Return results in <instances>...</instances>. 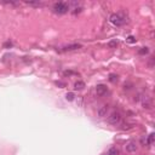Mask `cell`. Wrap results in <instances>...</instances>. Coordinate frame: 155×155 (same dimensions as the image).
<instances>
[{
	"instance_id": "cell-5",
	"label": "cell",
	"mask_w": 155,
	"mask_h": 155,
	"mask_svg": "<svg viewBox=\"0 0 155 155\" xmlns=\"http://www.w3.org/2000/svg\"><path fill=\"white\" fill-rule=\"evenodd\" d=\"M107 91H108V87H107L106 85H103V84H99V85L96 86V93H97L98 96L106 95Z\"/></svg>"
},
{
	"instance_id": "cell-15",
	"label": "cell",
	"mask_w": 155,
	"mask_h": 155,
	"mask_svg": "<svg viewBox=\"0 0 155 155\" xmlns=\"http://www.w3.org/2000/svg\"><path fill=\"white\" fill-rule=\"evenodd\" d=\"M126 41L127 43H130V44H135L136 43V39H135V36H132V35H130L129 38L126 39Z\"/></svg>"
},
{
	"instance_id": "cell-2",
	"label": "cell",
	"mask_w": 155,
	"mask_h": 155,
	"mask_svg": "<svg viewBox=\"0 0 155 155\" xmlns=\"http://www.w3.org/2000/svg\"><path fill=\"white\" fill-rule=\"evenodd\" d=\"M68 10H69V6L67 5L66 3H56L53 5V12L55 13H58V15H63V13L68 12Z\"/></svg>"
},
{
	"instance_id": "cell-11",
	"label": "cell",
	"mask_w": 155,
	"mask_h": 155,
	"mask_svg": "<svg viewBox=\"0 0 155 155\" xmlns=\"http://www.w3.org/2000/svg\"><path fill=\"white\" fill-rule=\"evenodd\" d=\"M74 98H75V95L73 93V92H68L66 95V99H67V101H74Z\"/></svg>"
},
{
	"instance_id": "cell-19",
	"label": "cell",
	"mask_w": 155,
	"mask_h": 155,
	"mask_svg": "<svg viewBox=\"0 0 155 155\" xmlns=\"http://www.w3.org/2000/svg\"><path fill=\"white\" fill-rule=\"evenodd\" d=\"M7 46H11V43H6L5 44V47H7Z\"/></svg>"
},
{
	"instance_id": "cell-6",
	"label": "cell",
	"mask_w": 155,
	"mask_h": 155,
	"mask_svg": "<svg viewBox=\"0 0 155 155\" xmlns=\"http://www.w3.org/2000/svg\"><path fill=\"white\" fill-rule=\"evenodd\" d=\"M78 49H81L80 44H69V45H66V46L62 47L63 51H75Z\"/></svg>"
},
{
	"instance_id": "cell-4",
	"label": "cell",
	"mask_w": 155,
	"mask_h": 155,
	"mask_svg": "<svg viewBox=\"0 0 155 155\" xmlns=\"http://www.w3.org/2000/svg\"><path fill=\"white\" fill-rule=\"evenodd\" d=\"M125 149H126V152H129V153H135L136 150H137V143H136L135 141H130L129 143H126Z\"/></svg>"
},
{
	"instance_id": "cell-18",
	"label": "cell",
	"mask_w": 155,
	"mask_h": 155,
	"mask_svg": "<svg viewBox=\"0 0 155 155\" xmlns=\"http://www.w3.org/2000/svg\"><path fill=\"white\" fill-rule=\"evenodd\" d=\"M56 85L62 86V87H64V86H66V84H64V83H61V81H56Z\"/></svg>"
},
{
	"instance_id": "cell-3",
	"label": "cell",
	"mask_w": 155,
	"mask_h": 155,
	"mask_svg": "<svg viewBox=\"0 0 155 155\" xmlns=\"http://www.w3.org/2000/svg\"><path fill=\"white\" fill-rule=\"evenodd\" d=\"M108 122L112 125H119L121 122V114L119 112H113L108 116Z\"/></svg>"
},
{
	"instance_id": "cell-17",
	"label": "cell",
	"mask_w": 155,
	"mask_h": 155,
	"mask_svg": "<svg viewBox=\"0 0 155 155\" xmlns=\"http://www.w3.org/2000/svg\"><path fill=\"white\" fill-rule=\"evenodd\" d=\"M118 45V40H113V41L109 43V47H114V46H116Z\"/></svg>"
},
{
	"instance_id": "cell-8",
	"label": "cell",
	"mask_w": 155,
	"mask_h": 155,
	"mask_svg": "<svg viewBox=\"0 0 155 155\" xmlns=\"http://www.w3.org/2000/svg\"><path fill=\"white\" fill-rule=\"evenodd\" d=\"M84 87H85V83L84 81H76V83L74 84V89L76 90V91H81V90H84Z\"/></svg>"
},
{
	"instance_id": "cell-7",
	"label": "cell",
	"mask_w": 155,
	"mask_h": 155,
	"mask_svg": "<svg viewBox=\"0 0 155 155\" xmlns=\"http://www.w3.org/2000/svg\"><path fill=\"white\" fill-rule=\"evenodd\" d=\"M108 109H109V107L107 106V104H104V106H102V107L97 110V115H98L99 118H104V116H107Z\"/></svg>"
},
{
	"instance_id": "cell-1",
	"label": "cell",
	"mask_w": 155,
	"mask_h": 155,
	"mask_svg": "<svg viewBox=\"0 0 155 155\" xmlns=\"http://www.w3.org/2000/svg\"><path fill=\"white\" fill-rule=\"evenodd\" d=\"M109 22H110L113 26H115V27H121L122 24L125 23V20H124V17H122L120 13H113V15L109 17Z\"/></svg>"
},
{
	"instance_id": "cell-13",
	"label": "cell",
	"mask_w": 155,
	"mask_h": 155,
	"mask_svg": "<svg viewBox=\"0 0 155 155\" xmlns=\"http://www.w3.org/2000/svg\"><path fill=\"white\" fill-rule=\"evenodd\" d=\"M154 138H155V135L154 133H150L149 135V137H148V141H147V143L150 145V144H153L154 143Z\"/></svg>"
},
{
	"instance_id": "cell-14",
	"label": "cell",
	"mask_w": 155,
	"mask_h": 155,
	"mask_svg": "<svg viewBox=\"0 0 155 155\" xmlns=\"http://www.w3.org/2000/svg\"><path fill=\"white\" fill-rule=\"evenodd\" d=\"M138 53H139V55H147V53H149V49H148V47H142V49H141L139 51H138Z\"/></svg>"
},
{
	"instance_id": "cell-9",
	"label": "cell",
	"mask_w": 155,
	"mask_h": 155,
	"mask_svg": "<svg viewBox=\"0 0 155 155\" xmlns=\"http://www.w3.org/2000/svg\"><path fill=\"white\" fill-rule=\"evenodd\" d=\"M107 155H119V149L115 148V147H113V148H110L108 150Z\"/></svg>"
},
{
	"instance_id": "cell-10",
	"label": "cell",
	"mask_w": 155,
	"mask_h": 155,
	"mask_svg": "<svg viewBox=\"0 0 155 155\" xmlns=\"http://www.w3.org/2000/svg\"><path fill=\"white\" fill-rule=\"evenodd\" d=\"M142 104H143V108H147V109H149L150 107H152V103H150V101H149V99H148L147 97L143 98Z\"/></svg>"
},
{
	"instance_id": "cell-16",
	"label": "cell",
	"mask_w": 155,
	"mask_h": 155,
	"mask_svg": "<svg viewBox=\"0 0 155 155\" xmlns=\"http://www.w3.org/2000/svg\"><path fill=\"white\" fill-rule=\"evenodd\" d=\"M26 4H28V5H33V6H43V3H40V1H36V3L28 1V3H26Z\"/></svg>"
},
{
	"instance_id": "cell-12",
	"label": "cell",
	"mask_w": 155,
	"mask_h": 155,
	"mask_svg": "<svg viewBox=\"0 0 155 155\" xmlns=\"http://www.w3.org/2000/svg\"><path fill=\"white\" fill-rule=\"evenodd\" d=\"M109 81H112V83H116V81H118V75L116 74H109Z\"/></svg>"
}]
</instances>
